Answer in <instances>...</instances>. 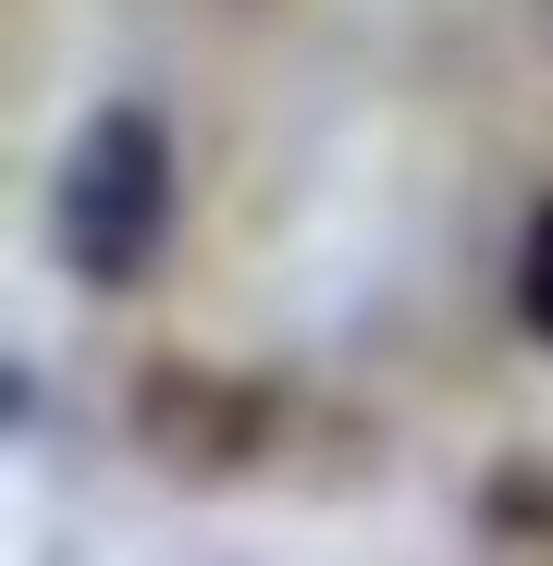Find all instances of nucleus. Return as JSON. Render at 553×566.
I'll list each match as a JSON object with an SVG mask.
<instances>
[{"label": "nucleus", "mask_w": 553, "mask_h": 566, "mask_svg": "<svg viewBox=\"0 0 553 566\" xmlns=\"http://www.w3.org/2000/svg\"><path fill=\"white\" fill-rule=\"evenodd\" d=\"M136 443L172 468V481H234V468L270 455V395L234 382V369H184V357H160L148 382H136Z\"/></svg>", "instance_id": "2"}, {"label": "nucleus", "mask_w": 553, "mask_h": 566, "mask_svg": "<svg viewBox=\"0 0 553 566\" xmlns=\"http://www.w3.org/2000/svg\"><path fill=\"white\" fill-rule=\"evenodd\" d=\"M184 222V160H172V124L148 99H111L62 136V172H50V259L86 283V296H136L160 271Z\"/></svg>", "instance_id": "1"}, {"label": "nucleus", "mask_w": 553, "mask_h": 566, "mask_svg": "<svg viewBox=\"0 0 553 566\" xmlns=\"http://www.w3.org/2000/svg\"><path fill=\"white\" fill-rule=\"evenodd\" d=\"M504 296H517V333L553 345V198H541L529 234H517V283H504Z\"/></svg>", "instance_id": "3"}]
</instances>
